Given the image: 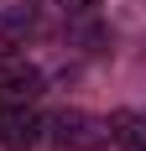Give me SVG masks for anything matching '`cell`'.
<instances>
[{
  "label": "cell",
  "mask_w": 146,
  "mask_h": 151,
  "mask_svg": "<svg viewBox=\"0 0 146 151\" xmlns=\"http://www.w3.org/2000/svg\"><path fill=\"white\" fill-rule=\"evenodd\" d=\"M63 11H68V16H94L99 0H63Z\"/></svg>",
  "instance_id": "4"
},
{
  "label": "cell",
  "mask_w": 146,
  "mask_h": 151,
  "mask_svg": "<svg viewBox=\"0 0 146 151\" xmlns=\"http://www.w3.org/2000/svg\"><path fill=\"white\" fill-rule=\"evenodd\" d=\"M47 141L63 151H104L110 146V120H99V115H89V109H63V115H52L47 120Z\"/></svg>",
  "instance_id": "1"
},
{
  "label": "cell",
  "mask_w": 146,
  "mask_h": 151,
  "mask_svg": "<svg viewBox=\"0 0 146 151\" xmlns=\"http://www.w3.org/2000/svg\"><path fill=\"white\" fill-rule=\"evenodd\" d=\"M47 141V120L31 104H5L0 109V146L5 151H31Z\"/></svg>",
  "instance_id": "2"
},
{
  "label": "cell",
  "mask_w": 146,
  "mask_h": 151,
  "mask_svg": "<svg viewBox=\"0 0 146 151\" xmlns=\"http://www.w3.org/2000/svg\"><path fill=\"white\" fill-rule=\"evenodd\" d=\"M37 94H42V73L26 58L0 52V109L5 104H37Z\"/></svg>",
  "instance_id": "3"
}]
</instances>
